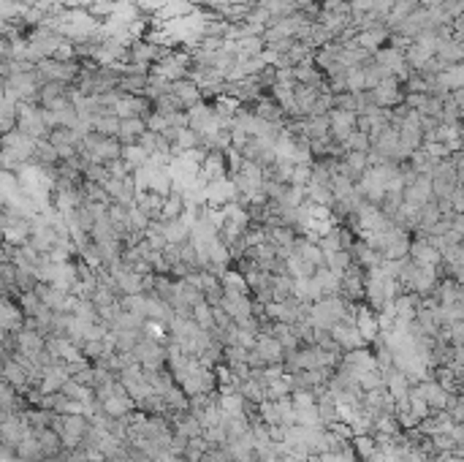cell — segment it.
<instances>
[{"label": "cell", "instance_id": "6da1fadb", "mask_svg": "<svg viewBox=\"0 0 464 462\" xmlns=\"http://www.w3.org/2000/svg\"><path fill=\"white\" fill-rule=\"evenodd\" d=\"M17 131L30 136L33 142H41L49 134L41 107H35L33 101H17Z\"/></svg>", "mask_w": 464, "mask_h": 462}, {"label": "cell", "instance_id": "7a4b0ae2", "mask_svg": "<svg viewBox=\"0 0 464 462\" xmlns=\"http://www.w3.org/2000/svg\"><path fill=\"white\" fill-rule=\"evenodd\" d=\"M25 326V313L8 297H0V335H14Z\"/></svg>", "mask_w": 464, "mask_h": 462}, {"label": "cell", "instance_id": "3957f363", "mask_svg": "<svg viewBox=\"0 0 464 462\" xmlns=\"http://www.w3.org/2000/svg\"><path fill=\"white\" fill-rule=\"evenodd\" d=\"M147 131V123L141 117H128V120H120V131H117V139L120 144H133L138 142V136Z\"/></svg>", "mask_w": 464, "mask_h": 462}]
</instances>
